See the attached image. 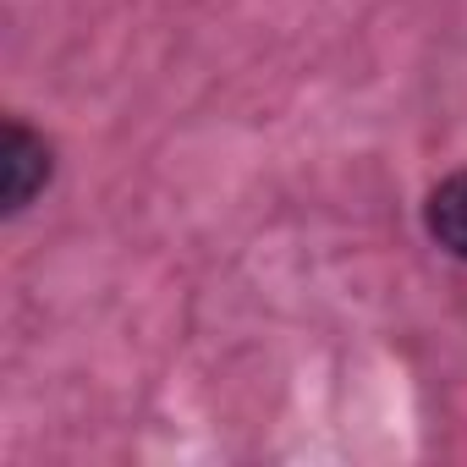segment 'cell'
I'll return each mask as SVG.
<instances>
[{
  "mask_svg": "<svg viewBox=\"0 0 467 467\" xmlns=\"http://www.w3.org/2000/svg\"><path fill=\"white\" fill-rule=\"evenodd\" d=\"M50 176V149L28 127H6V203L23 209Z\"/></svg>",
  "mask_w": 467,
  "mask_h": 467,
  "instance_id": "1",
  "label": "cell"
},
{
  "mask_svg": "<svg viewBox=\"0 0 467 467\" xmlns=\"http://www.w3.org/2000/svg\"><path fill=\"white\" fill-rule=\"evenodd\" d=\"M429 231H434V243L445 254L467 259V171L429 192Z\"/></svg>",
  "mask_w": 467,
  "mask_h": 467,
  "instance_id": "2",
  "label": "cell"
}]
</instances>
